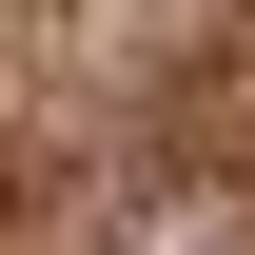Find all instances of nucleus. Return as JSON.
<instances>
[{
	"instance_id": "obj_1",
	"label": "nucleus",
	"mask_w": 255,
	"mask_h": 255,
	"mask_svg": "<svg viewBox=\"0 0 255 255\" xmlns=\"http://www.w3.org/2000/svg\"><path fill=\"white\" fill-rule=\"evenodd\" d=\"M137 255H236V236H216V216H157V236H137Z\"/></svg>"
}]
</instances>
